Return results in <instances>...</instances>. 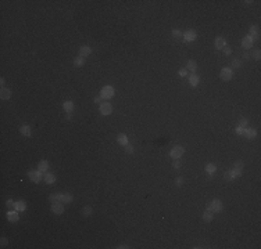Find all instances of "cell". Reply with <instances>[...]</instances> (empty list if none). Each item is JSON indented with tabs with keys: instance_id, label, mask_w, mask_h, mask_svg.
<instances>
[{
	"instance_id": "cell-1",
	"label": "cell",
	"mask_w": 261,
	"mask_h": 249,
	"mask_svg": "<svg viewBox=\"0 0 261 249\" xmlns=\"http://www.w3.org/2000/svg\"><path fill=\"white\" fill-rule=\"evenodd\" d=\"M49 199L51 202H64V204H71L74 201V197L71 194H50Z\"/></svg>"
},
{
	"instance_id": "cell-2",
	"label": "cell",
	"mask_w": 261,
	"mask_h": 249,
	"mask_svg": "<svg viewBox=\"0 0 261 249\" xmlns=\"http://www.w3.org/2000/svg\"><path fill=\"white\" fill-rule=\"evenodd\" d=\"M113 96H114V87L113 86H104L102 89V91H100V97L104 100L111 98Z\"/></svg>"
},
{
	"instance_id": "cell-3",
	"label": "cell",
	"mask_w": 261,
	"mask_h": 249,
	"mask_svg": "<svg viewBox=\"0 0 261 249\" xmlns=\"http://www.w3.org/2000/svg\"><path fill=\"white\" fill-rule=\"evenodd\" d=\"M207 209L211 212H221L222 210V202L219 199H214L207 205Z\"/></svg>"
},
{
	"instance_id": "cell-4",
	"label": "cell",
	"mask_w": 261,
	"mask_h": 249,
	"mask_svg": "<svg viewBox=\"0 0 261 249\" xmlns=\"http://www.w3.org/2000/svg\"><path fill=\"white\" fill-rule=\"evenodd\" d=\"M183 152H185V149L182 145H175V147L171 149L170 155H171V158H174V159H179L181 156L183 155Z\"/></svg>"
},
{
	"instance_id": "cell-5",
	"label": "cell",
	"mask_w": 261,
	"mask_h": 249,
	"mask_svg": "<svg viewBox=\"0 0 261 249\" xmlns=\"http://www.w3.org/2000/svg\"><path fill=\"white\" fill-rule=\"evenodd\" d=\"M51 212L54 215H61L64 212V205L61 202H51Z\"/></svg>"
},
{
	"instance_id": "cell-6",
	"label": "cell",
	"mask_w": 261,
	"mask_h": 249,
	"mask_svg": "<svg viewBox=\"0 0 261 249\" xmlns=\"http://www.w3.org/2000/svg\"><path fill=\"white\" fill-rule=\"evenodd\" d=\"M28 176H29V179H31L33 183H39V181L42 180V172H40V170H31V172L28 173Z\"/></svg>"
},
{
	"instance_id": "cell-7",
	"label": "cell",
	"mask_w": 261,
	"mask_h": 249,
	"mask_svg": "<svg viewBox=\"0 0 261 249\" xmlns=\"http://www.w3.org/2000/svg\"><path fill=\"white\" fill-rule=\"evenodd\" d=\"M232 76H233L232 69L228 68V67L222 68V71H221V79H222V80H231V79H232Z\"/></svg>"
},
{
	"instance_id": "cell-8",
	"label": "cell",
	"mask_w": 261,
	"mask_h": 249,
	"mask_svg": "<svg viewBox=\"0 0 261 249\" xmlns=\"http://www.w3.org/2000/svg\"><path fill=\"white\" fill-rule=\"evenodd\" d=\"M113 112V107L110 102H102L100 104V113L102 115H110Z\"/></svg>"
},
{
	"instance_id": "cell-9",
	"label": "cell",
	"mask_w": 261,
	"mask_h": 249,
	"mask_svg": "<svg viewBox=\"0 0 261 249\" xmlns=\"http://www.w3.org/2000/svg\"><path fill=\"white\" fill-rule=\"evenodd\" d=\"M253 42L254 40H257L258 39V36H260V31H258V26H255V25H253L251 28H250V32H249V35H247Z\"/></svg>"
},
{
	"instance_id": "cell-10",
	"label": "cell",
	"mask_w": 261,
	"mask_h": 249,
	"mask_svg": "<svg viewBox=\"0 0 261 249\" xmlns=\"http://www.w3.org/2000/svg\"><path fill=\"white\" fill-rule=\"evenodd\" d=\"M196 36H197V33L193 31V29H189V31H186V32L183 33L185 42H193V40L196 39Z\"/></svg>"
},
{
	"instance_id": "cell-11",
	"label": "cell",
	"mask_w": 261,
	"mask_h": 249,
	"mask_svg": "<svg viewBox=\"0 0 261 249\" xmlns=\"http://www.w3.org/2000/svg\"><path fill=\"white\" fill-rule=\"evenodd\" d=\"M243 162H236L235 163V166H233V169H232V172H233V174H235V177H237V176H242V170H243Z\"/></svg>"
},
{
	"instance_id": "cell-12",
	"label": "cell",
	"mask_w": 261,
	"mask_h": 249,
	"mask_svg": "<svg viewBox=\"0 0 261 249\" xmlns=\"http://www.w3.org/2000/svg\"><path fill=\"white\" fill-rule=\"evenodd\" d=\"M19 133H21L22 136H25V137H31L32 136L31 126H28V124H22V126L19 127Z\"/></svg>"
},
{
	"instance_id": "cell-13",
	"label": "cell",
	"mask_w": 261,
	"mask_h": 249,
	"mask_svg": "<svg viewBox=\"0 0 261 249\" xmlns=\"http://www.w3.org/2000/svg\"><path fill=\"white\" fill-rule=\"evenodd\" d=\"M18 212L17 210H8L7 212V220L8 221H13V223H15V221H18Z\"/></svg>"
},
{
	"instance_id": "cell-14",
	"label": "cell",
	"mask_w": 261,
	"mask_h": 249,
	"mask_svg": "<svg viewBox=\"0 0 261 249\" xmlns=\"http://www.w3.org/2000/svg\"><path fill=\"white\" fill-rule=\"evenodd\" d=\"M90 53H92V49H90L89 46H82V47L79 49V57H82V58H86Z\"/></svg>"
},
{
	"instance_id": "cell-15",
	"label": "cell",
	"mask_w": 261,
	"mask_h": 249,
	"mask_svg": "<svg viewBox=\"0 0 261 249\" xmlns=\"http://www.w3.org/2000/svg\"><path fill=\"white\" fill-rule=\"evenodd\" d=\"M0 97H1V100H8L11 97V90H10V89H6V87H1Z\"/></svg>"
},
{
	"instance_id": "cell-16",
	"label": "cell",
	"mask_w": 261,
	"mask_h": 249,
	"mask_svg": "<svg viewBox=\"0 0 261 249\" xmlns=\"http://www.w3.org/2000/svg\"><path fill=\"white\" fill-rule=\"evenodd\" d=\"M63 108H64V111L65 112H68V113H71V112L74 111V102L72 101H64L63 102Z\"/></svg>"
},
{
	"instance_id": "cell-17",
	"label": "cell",
	"mask_w": 261,
	"mask_h": 249,
	"mask_svg": "<svg viewBox=\"0 0 261 249\" xmlns=\"http://www.w3.org/2000/svg\"><path fill=\"white\" fill-rule=\"evenodd\" d=\"M225 46H226V43H225V39H224V37H221V36L217 37V39H215V49L222 50Z\"/></svg>"
},
{
	"instance_id": "cell-18",
	"label": "cell",
	"mask_w": 261,
	"mask_h": 249,
	"mask_svg": "<svg viewBox=\"0 0 261 249\" xmlns=\"http://www.w3.org/2000/svg\"><path fill=\"white\" fill-rule=\"evenodd\" d=\"M242 47H244V49H250V47H253V40H251L249 36H244L242 39Z\"/></svg>"
},
{
	"instance_id": "cell-19",
	"label": "cell",
	"mask_w": 261,
	"mask_h": 249,
	"mask_svg": "<svg viewBox=\"0 0 261 249\" xmlns=\"http://www.w3.org/2000/svg\"><path fill=\"white\" fill-rule=\"evenodd\" d=\"M14 208H15V210L17 212H24L26 209V205H25L24 201H17L15 205H14Z\"/></svg>"
},
{
	"instance_id": "cell-20",
	"label": "cell",
	"mask_w": 261,
	"mask_h": 249,
	"mask_svg": "<svg viewBox=\"0 0 261 249\" xmlns=\"http://www.w3.org/2000/svg\"><path fill=\"white\" fill-rule=\"evenodd\" d=\"M47 169H49V162H47V161H45V159H43V161H40L38 163V170H40L42 173H43V172H46Z\"/></svg>"
},
{
	"instance_id": "cell-21",
	"label": "cell",
	"mask_w": 261,
	"mask_h": 249,
	"mask_svg": "<svg viewBox=\"0 0 261 249\" xmlns=\"http://www.w3.org/2000/svg\"><path fill=\"white\" fill-rule=\"evenodd\" d=\"M117 141L120 144H122V145H127L128 144V137L127 134H124V133H120L118 136H117Z\"/></svg>"
},
{
	"instance_id": "cell-22",
	"label": "cell",
	"mask_w": 261,
	"mask_h": 249,
	"mask_svg": "<svg viewBox=\"0 0 261 249\" xmlns=\"http://www.w3.org/2000/svg\"><path fill=\"white\" fill-rule=\"evenodd\" d=\"M255 134H257V131L254 129H244V131H243V136H246L247 138H254Z\"/></svg>"
},
{
	"instance_id": "cell-23",
	"label": "cell",
	"mask_w": 261,
	"mask_h": 249,
	"mask_svg": "<svg viewBox=\"0 0 261 249\" xmlns=\"http://www.w3.org/2000/svg\"><path fill=\"white\" fill-rule=\"evenodd\" d=\"M199 82H200V78H199L197 75H190L189 76V83H190V86H197Z\"/></svg>"
},
{
	"instance_id": "cell-24",
	"label": "cell",
	"mask_w": 261,
	"mask_h": 249,
	"mask_svg": "<svg viewBox=\"0 0 261 249\" xmlns=\"http://www.w3.org/2000/svg\"><path fill=\"white\" fill-rule=\"evenodd\" d=\"M203 220L206 221V223H210L211 220H213V212L207 209V210L203 213Z\"/></svg>"
},
{
	"instance_id": "cell-25",
	"label": "cell",
	"mask_w": 261,
	"mask_h": 249,
	"mask_svg": "<svg viewBox=\"0 0 261 249\" xmlns=\"http://www.w3.org/2000/svg\"><path fill=\"white\" fill-rule=\"evenodd\" d=\"M45 181L47 184H53L54 181H56V176L53 173H46L45 174Z\"/></svg>"
},
{
	"instance_id": "cell-26",
	"label": "cell",
	"mask_w": 261,
	"mask_h": 249,
	"mask_svg": "<svg viewBox=\"0 0 261 249\" xmlns=\"http://www.w3.org/2000/svg\"><path fill=\"white\" fill-rule=\"evenodd\" d=\"M186 69H189L192 72H195L196 69H197V62L190 60V61H188V65H186Z\"/></svg>"
},
{
	"instance_id": "cell-27",
	"label": "cell",
	"mask_w": 261,
	"mask_h": 249,
	"mask_svg": "<svg viewBox=\"0 0 261 249\" xmlns=\"http://www.w3.org/2000/svg\"><path fill=\"white\" fill-rule=\"evenodd\" d=\"M215 170H217V168H215L214 163H207V165H206V172H207L208 174L215 173Z\"/></svg>"
},
{
	"instance_id": "cell-28",
	"label": "cell",
	"mask_w": 261,
	"mask_h": 249,
	"mask_svg": "<svg viewBox=\"0 0 261 249\" xmlns=\"http://www.w3.org/2000/svg\"><path fill=\"white\" fill-rule=\"evenodd\" d=\"M224 177H225V180H226V181H232L233 179H235V174H233L232 170H228V172H225Z\"/></svg>"
},
{
	"instance_id": "cell-29",
	"label": "cell",
	"mask_w": 261,
	"mask_h": 249,
	"mask_svg": "<svg viewBox=\"0 0 261 249\" xmlns=\"http://www.w3.org/2000/svg\"><path fill=\"white\" fill-rule=\"evenodd\" d=\"M83 62H85V58H82V57L78 56L77 58L74 60V65H75V67H82Z\"/></svg>"
},
{
	"instance_id": "cell-30",
	"label": "cell",
	"mask_w": 261,
	"mask_h": 249,
	"mask_svg": "<svg viewBox=\"0 0 261 249\" xmlns=\"http://www.w3.org/2000/svg\"><path fill=\"white\" fill-rule=\"evenodd\" d=\"M82 213H83V216H86V217H88V216H90V215H92V206H85V208H83L82 209Z\"/></svg>"
},
{
	"instance_id": "cell-31",
	"label": "cell",
	"mask_w": 261,
	"mask_h": 249,
	"mask_svg": "<svg viewBox=\"0 0 261 249\" xmlns=\"http://www.w3.org/2000/svg\"><path fill=\"white\" fill-rule=\"evenodd\" d=\"M247 123H249L247 119H246V118H242L240 120H239V127H242V129H246Z\"/></svg>"
},
{
	"instance_id": "cell-32",
	"label": "cell",
	"mask_w": 261,
	"mask_h": 249,
	"mask_svg": "<svg viewBox=\"0 0 261 249\" xmlns=\"http://www.w3.org/2000/svg\"><path fill=\"white\" fill-rule=\"evenodd\" d=\"M172 36L175 37V39H181V37L183 36V35H182V32H181V31H178V29H174V31H172Z\"/></svg>"
},
{
	"instance_id": "cell-33",
	"label": "cell",
	"mask_w": 261,
	"mask_h": 249,
	"mask_svg": "<svg viewBox=\"0 0 261 249\" xmlns=\"http://www.w3.org/2000/svg\"><path fill=\"white\" fill-rule=\"evenodd\" d=\"M251 57H253L254 60L258 61V60H260V57H261V51H260V50H254V51H253V54H251Z\"/></svg>"
},
{
	"instance_id": "cell-34",
	"label": "cell",
	"mask_w": 261,
	"mask_h": 249,
	"mask_svg": "<svg viewBox=\"0 0 261 249\" xmlns=\"http://www.w3.org/2000/svg\"><path fill=\"white\" fill-rule=\"evenodd\" d=\"M240 65H242V62H240L239 58H235V60L232 61V67H233V68H239Z\"/></svg>"
},
{
	"instance_id": "cell-35",
	"label": "cell",
	"mask_w": 261,
	"mask_h": 249,
	"mask_svg": "<svg viewBox=\"0 0 261 249\" xmlns=\"http://www.w3.org/2000/svg\"><path fill=\"white\" fill-rule=\"evenodd\" d=\"M222 51H224V54H226V56H231V54H232V49L228 47V46H225L222 49Z\"/></svg>"
},
{
	"instance_id": "cell-36",
	"label": "cell",
	"mask_w": 261,
	"mask_h": 249,
	"mask_svg": "<svg viewBox=\"0 0 261 249\" xmlns=\"http://www.w3.org/2000/svg\"><path fill=\"white\" fill-rule=\"evenodd\" d=\"M125 151H127L128 154H132V152H134V147L129 145V144H127V145H125Z\"/></svg>"
},
{
	"instance_id": "cell-37",
	"label": "cell",
	"mask_w": 261,
	"mask_h": 249,
	"mask_svg": "<svg viewBox=\"0 0 261 249\" xmlns=\"http://www.w3.org/2000/svg\"><path fill=\"white\" fill-rule=\"evenodd\" d=\"M172 166H174V169H179V168H181V163H179L178 159H174V163H172Z\"/></svg>"
},
{
	"instance_id": "cell-38",
	"label": "cell",
	"mask_w": 261,
	"mask_h": 249,
	"mask_svg": "<svg viewBox=\"0 0 261 249\" xmlns=\"http://www.w3.org/2000/svg\"><path fill=\"white\" fill-rule=\"evenodd\" d=\"M6 205L8 206V208H13V206L15 205V202H14V201H11V199H7V201H6Z\"/></svg>"
},
{
	"instance_id": "cell-39",
	"label": "cell",
	"mask_w": 261,
	"mask_h": 249,
	"mask_svg": "<svg viewBox=\"0 0 261 249\" xmlns=\"http://www.w3.org/2000/svg\"><path fill=\"white\" fill-rule=\"evenodd\" d=\"M179 76H186V74H188V69H185V68H182V69H179Z\"/></svg>"
},
{
	"instance_id": "cell-40",
	"label": "cell",
	"mask_w": 261,
	"mask_h": 249,
	"mask_svg": "<svg viewBox=\"0 0 261 249\" xmlns=\"http://www.w3.org/2000/svg\"><path fill=\"white\" fill-rule=\"evenodd\" d=\"M7 243H8L7 238H1V239H0V245H1V246H6Z\"/></svg>"
},
{
	"instance_id": "cell-41",
	"label": "cell",
	"mask_w": 261,
	"mask_h": 249,
	"mask_svg": "<svg viewBox=\"0 0 261 249\" xmlns=\"http://www.w3.org/2000/svg\"><path fill=\"white\" fill-rule=\"evenodd\" d=\"M243 58H244V60H250V58H251V54H250L249 51H246V53L243 54Z\"/></svg>"
},
{
	"instance_id": "cell-42",
	"label": "cell",
	"mask_w": 261,
	"mask_h": 249,
	"mask_svg": "<svg viewBox=\"0 0 261 249\" xmlns=\"http://www.w3.org/2000/svg\"><path fill=\"white\" fill-rule=\"evenodd\" d=\"M243 131H244V129H242V127H239V126L236 127V133H237V134H243Z\"/></svg>"
},
{
	"instance_id": "cell-43",
	"label": "cell",
	"mask_w": 261,
	"mask_h": 249,
	"mask_svg": "<svg viewBox=\"0 0 261 249\" xmlns=\"http://www.w3.org/2000/svg\"><path fill=\"white\" fill-rule=\"evenodd\" d=\"M95 102H96V104L102 102V97H96V98H95Z\"/></svg>"
},
{
	"instance_id": "cell-44",
	"label": "cell",
	"mask_w": 261,
	"mask_h": 249,
	"mask_svg": "<svg viewBox=\"0 0 261 249\" xmlns=\"http://www.w3.org/2000/svg\"><path fill=\"white\" fill-rule=\"evenodd\" d=\"M177 184H178V186L182 184V177H178V179H177Z\"/></svg>"
},
{
	"instance_id": "cell-45",
	"label": "cell",
	"mask_w": 261,
	"mask_h": 249,
	"mask_svg": "<svg viewBox=\"0 0 261 249\" xmlns=\"http://www.w3.org/2000/svg\"><path fill=\"white\" fill-rule=\"evenodd\" d=\"M117 248H118V249H127L128 246H127V245H118Z\"/></svg>"
}]
</instances>
